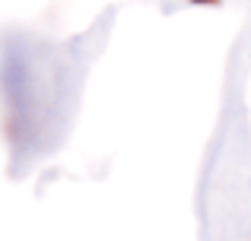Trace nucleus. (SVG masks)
Masks as SVG:
<instances>
[{
	"instance_id": "obj_1",
	"label": "nucleus",
	"mask_w": 251,
	"mask_h": 241,
	"mask_svg": "<svg viewBox=\"0 0 251 241\" xmlns=\"http://www.w3.org/2000/svg\"><path fill=\"white\" fill-rule=\"evenodd\" d=\"M194 3H213V0H194Z\"/></svg>"
}]
</instances>
